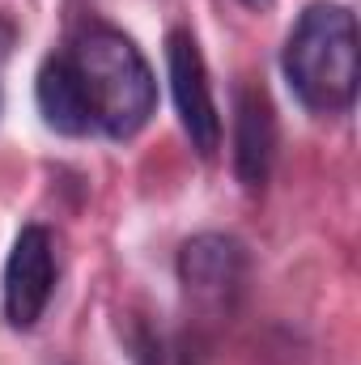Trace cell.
<instances>
[{
  "label": "cell",
  "mask_w": 361,
  "mask_h": 365,
  "mask_svg": "<svg viewBox=\"0 0 361 365\" xmlns=\"http://www.w3.org/2000/svg\"><path fill=\"white\" fill-rule=\"evenodd\" d=\"M285 81L293 93L323 115L349 110L357 98L361 56H357V17L345 4H310L285 38L280 56Z\"/></svg>",
  "instance_id": "cell-1"
},
{
  "label": "cell",
  "mask_w": 361,
  "mask_h": 365,
  "mask_svg": "<svg viewBox=\"0 0 361 365\" xmlns=\"http://www.w3.org/2000/svg\"><path fill=\"white\" fill-rule=\"evenodd\" d=\"M68 60L86 86L93 123L106 136L128 140L149 123L158 106V81L149 73V60L141 56V47L128 34L111 26H90L77 34Z\"/></svg>",
  "instance_id": "cell-2"
},
{
  "label": "cell",
  "mask_w": 361,
  "mask_h": 365,
  "mask_svg": "<svg viewBox=\"0 0 361 365\" xmlns=\"http://www.w3.org/2000/svg\"><path fill=\"white\" fill-rule=\"evenodd\" d=\"M166 68H171V93H175L179 123L187 132V140H191V149L200 158H213L217 145H221V115H217V102H213L204 56H200V47L187 30H175L166 38Z\"/></svg>",
  "instance_id": "cell-3"
},
{
  "label": "cell",
  "mask_w": 361,
  "mask_h": 365,
  "mask_svg": "<svg viewBox=\"0 0 361 365\" xmlns=\"http://www.w3.org/2000/svg\"><path fill=\"white\" fill-rule=\"evenodd\" d=\"M56 289V255H51V234L43 225H26L13 238L9 264H4V319L26 331L43 319L47 302Z\"/></svg>",
  "instance_id": "cell-4"
},
{
  "label": "cell",
  "mask_w": 361,
  "mask_h": 365,
  "mask_svg": "<svg viewBox=\"0 0 361 365\" xmlns=\"http://www.w3.org/2000/svg\"><path fill=\"white\" fill-rule=\"evenodd\" d=\"M243 272H247V255L225 234H200V238L183 242L179 251V280L200 302L221 306L230 293H238Z\"/></svg>",
  "instance_id": "cell-5"
},
{
  "label": "cell",
  "mask_w": 361,
  "mask_h": 365,
  "mask_svg": "<svg viewBox=\"0 0 361 365\" xmlns=\"http://www.w3.org/2000/svg\"><path fill=\"white\" fill-rule=\"evenodd\" d=\"M276 153V119L264 90L238 93V115H234V170L243 187H264Z\"/></svg>",
  "instance_id": "cell-6"
},
{
  "label": "cell",
  "mask_w": 361,
  "mask_h": 365,
  "mask_svg": "<svg viewBox=\"0 0 361 365\" xmlns=\"http://www.w3.org/2000/svg\"><path fill=\"white\" fill-rule=\"evenodd\" d=\"M34 102H39V115L51 132L60 136H81L90 132L93 115H90V98H86V86L73 68L68 56L60 60H47L39 68V81H34Z\"/></svg>",
  "instance_id": "cell-7"
}]
</instances>
